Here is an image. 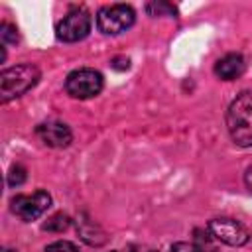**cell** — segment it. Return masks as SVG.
I'll list each match as a JSON object with an SVG mask.
<instances>
[{"label": "cell", "mask_w": 252, "mask_h": 252, "mask_svg": "<svg viewBox=\"0 0 252 252\" xmlns=\"http://www.w3.org/2000/svg\"><path fill=\"white\" fill-rule=\"evenodd\" d=\"M226 128L236 146H252V91L240 93L226 110Z\"/></svg>", "instance_id": "cell-1"}, {"label": "cell", "mask_w": 252, "mask_h": 252, "mask_svg": "<svg viewBox=\"0 0 252 252\" xmlns=\"http://www.w3.org/2000/svg\"><path fill=\"white\" fill-rule=\"evenodd\" d=\"M39 81V69L30 63L14 65L10 69H4L0 73V98L2 102H8L16 96H22L28 93L35 83Z\"/></svg>", "instance_id": "cell-2"}, {"label": "cell", "mask_w": 252, "mask_h": 252, "mask_svg": "<svg viewBox=\"0 0 252 252\" xmlns=\"http://www.w3.org/2000/svg\"><path fill=\"white\" fill-rule=\"evenodd\" d=\"M134 20H136V14L126 4L102 6L96 12V26L106 35H118V33L126 32L128 28H132Z\"/></svg>", "instance_id": "cell-3"}, {"label": "cell", "mask_w": 252, "mask_h": 252, "mask_svg": "<svg viewBox=\"0 0 252 252\" xmlns=\"http://www.w3.org/2000/svg\"><path fill=\"white\" fill-rule=\"evenodd\" d=\"M102 75L94 69H75L65 79V91L73 98H93L102 91Z\"/></svg>", "instance_id": "cell-4"}, {"label": "cell", "mask_w": 252, "mask_h": 252, "mask_svg": "<svg viewBox=\"0 0 252 252\" xmlns=\"http://www.w3.org/2000/svg\"><path fill=\"white\" fill-rule=\"evenodd\" d=\"M55 32H57V37L61 41H67V43L81 41L91 32V14L85 8H71L59 20Z\"/></svg>", "instance_id": "cell-5"}, {"label": "cell", "mask_w": 252, "mask_h": 252, "mask_svg": "<svg viewBox=\"0 0 252 252\" xmlns=\"http://www.w3.org/2000/svg\"><path fill=\"white\" fill-rule=\"evenodd\" d=\"M207 230L215 236V240L222 242V244H228V246H242L250 240V232L244 224H240L238 220L234 219H226V217H220V219H213L207 226Z\"/></svg>", "instance_id": "cell-6"}, {"label": "cell", "mask_w": 252, "mask_h": 252, "mask_svg": "<svg viewBox=\"0 0 252 252\" xmlns=\"http://www.w3.org/2000/svg\"><path fill=\"white\" fill-rule=\"evenodd\" d=\"M51 205V197L45 191H35L32 195H16L12 199V213L22 220L30 222L39 219Z\"/></svg>", "instance_id": "cell-7"}, {"label": "cell", "mask_w": 252, "mask_h": 252, "mask_svg": "<svg viewBox=\"0 0 252 252\" xmlns=\"http://www.w3.org/2000/svg\"><path fill=\"white\" fill-rule=\"evenodd\" d=\"M37 136L39 140L49 146V148H67L73 140V134L69 130L67 124L63 122H45V124H39L37 126Z\"/></svg>", "instance_id": "cell-8"}, {"label": "cell", "mask_w": 252, "mask_h": 252, "mask_svg": "<svg viewBox=\"0 0 252 252\" xmlns=\"http://www.w3.org/2000/svg\"><path fill=\"white\" fill-rule=\"evenodd\" d=\"M246 69V63H244V57L238 55V53H228L224 57H220L217 63H215V75L222 81H234L238 79Z\"/></svg>", "instance_id": "cell-9"}, {"label": "cell", "mask_w": 252, "mask_h": 252, "mask_svg": "<svg viewBox=\"0 0 252 252\" xmlns=\"http://www.w3.org/2000/svg\"><path fill=\"white\" fill-rule=\"evenodd\" d=\"M77 230H79V234H81V238L85 240V242H89V244H102L104 242V234H102V230L94 224V222H91V220H79L77 222Z\"/></svg>", "instance_id": "cell-10"}, {"label": "cell", "mask_w": 252, "mask_h": 252, "mask_svg": "<svg viewBox=\"0 0 252 252\" xmlns=\"http://www.w3.org/2000/svg\"><path fill=\"white\" fill-rule=\"evenodd\" d=\"M69 224H71V219H69L67 215H63V213H57V215H53V217L43 224V228H45V230H51V232H63V230L69 228Z\"/></svg>", "instance_id": "cell-11"}, {"label": "cell", "mask_w": 252, "mask_h": 252, "mask_svg": "<svg viewBox=\"0 0 252 252\" xmlns=\"http://www.w3.org/2000/svg\"><path fill=\"white\" fill-rule=\"evenodd\" d=\"M213 240H215V236L207 230H195V244L203 250V252H215V244H213Z\"/></svg>", "instance_id": "cell-12"}, {"label": "cell", "mask_w": 252, "mask_h": 252, "mask_svg": "<svg viewBox=\"0 0 252 252\" xmlns=\"http://www.w3.org/2000/svg\"><path fill=\"white\" fill-rule=\"evenodd\" d=\"M146 12L150 16H163V14L175 16V8L167 2H150V4H146Z\"/></svg>", "instance_id": "cell-13"}, {"label": "cell", "mask_w": 252, "mask_h": 252, "mask_svg": "<svg viewBox=\"0 0 252 252\" xmlns=\"http://www.w3.org/2000/svg\"><path fill=\"white\" fill-rule=\"evenodd\" d=\"M28 173H26V167L22 165H12L10 171H8V185L10 187H20L24 181H26Z\"/></svg>", "instance_id": "cell-14"}, {"label": "cell", "mask_w": 252, "mask_h": 252, "mask_svg": "<svg viewBox=\"0 0 252 252\" xmlns=\"http://www.w3.org/2000/svg\"><path fill=\"white\" fill-rule=\"evenodd\" d=\"M0 37L4 43H16L18 41V30L16 26L8 24V22H2L0 24Z\"/></svg>", "instance_id": "cell-15"}, {"label": "cell", "mask_w": 252, "mask_h": 252, "mask_svg": "<svg viewBox=\"0 0 252 252\" xmlns=\"http://www.w3.org/2000/svg\"><path fill=\"white\" fill-rule=\"evenodd\" d=\"M45 252H79V248L73 244V242H67V240H57V242H51Z\"/></svg>", "instance_id": "cell-16"}, {"label": "cell", "mask_w": 252, "mask_h": 252, "mask_svg": "<svg viewBox=\"0 0 252 252\" xmlns=\"http://www.w3.org/2000/svg\"><path fill=\"white\" fill-rule=\"evenodd\" d=\"M171 252H203L195 242H173Z\"/></svg>", "instance_id": "cell-17"}, {"label": "cell", "mask_w": 252, "mask_h": 252, "mask_svg": "<svg viewBox=\"0 0 252 252\" xmlns=\"http://www.w3.org/2000/svg\"><path fill=\"white\" fill-rule=\"evenodd\" d=\"M110 65H112L114 69H118V71H126V69L130 67V61H128L126 57H116V59L110 61Z\"/></svg>", "instance_id": "cell-18"}, {"label": "cell", "mask_w": 252, "mask_h": 252, "mask_svg": "<svg viewBox=\"0 0 252 252\" xmlns=\"http://www.w3.org/2000/svg\"><path fill=\"white\" fill-rule=\"evenodd\" d=\"M244 183H246V187H248V191L252 193V165L246 169V173H244Z\"/></svg>", "instance_id": "cell-19"}, {"label": "cell", "mask_w": 252, "mask_h": 252, "mask_svg": "<svg viewBox=\"0 0 252 252\" xmlns=\"http://www.w3.org/2000/svg\"><path fill=\"white\" fill-rule=\"evenodd\" d=\"M2 252H14V250H8V248H6V250H2Z\"/></svg>", "instance_id": "cell-20"}, {"label": "cell", "mask_w": 252, "mask_h": 252, "mask_svg": "<svg viewBox=\"0 0 252 252\" xmlns=\"http://www.w3.org/2000/svg\"><path fill=\"white\" fill-rule=\"evenodd\" d=\"M112 252H116V250H112Z\"/></svg>", "instance_id": "cell-21"}, {"label": "cell", "mask_w": 252, "mask_h": 252, "mask_svg": "<svg viewBox=\"0 0 252 252\" xmlns=\"http://www.w3.org/2000/svg\"><path fill=\"white\" fill-rule=\"evenodd\" d=\"M152 252H154V250H152Z\"/></svg>", "instance_id": "cell-22"}]
</instances>
